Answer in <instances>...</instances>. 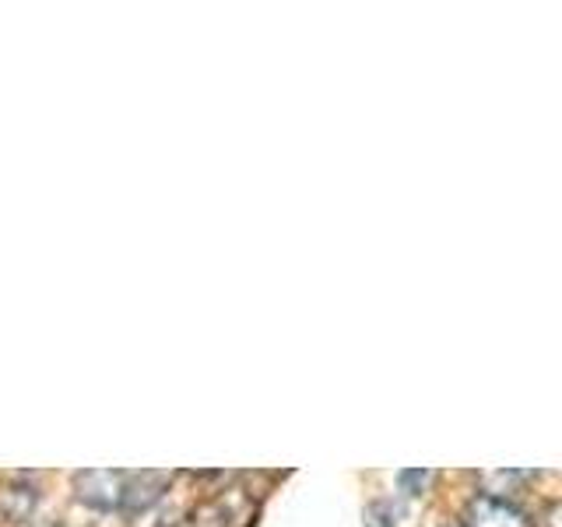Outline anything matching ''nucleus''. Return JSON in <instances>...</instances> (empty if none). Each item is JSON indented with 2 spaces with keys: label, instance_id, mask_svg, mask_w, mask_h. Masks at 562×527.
Instances as JSON below:
<instances>
[{
  "label": "nucleus",
  "instance_id": "obj_6",
  "mask_svg": "<svg viewBox=\"0 0 562 527\" xmlns=\"http://www.w3.org/2000/svg\"><path fill=\"white\" fill-rule=\"evenodd\" d=\"M397 520H401V503H394V500L369 503L366 514H362V524L366 527H397Z\"/></svg>",
  "mask_w": 562,
  "mask_h": 527
},
{
  "label": "nucleus",
  "instance_id": "obj_1",
  "mask_svg": "<svg viewBox=\"0 0 562 527\" xmlns=\"http://www.w3.org/2000/svg\"><path fill=\"white\" fill-rule=\"evenodd\" d=\"M169 489V474L166 471H127V482H123V500H120V514L123 517H137L151 509L162 492Z\"/></svg>",
  "mask_w": 562,
  "mask_h": 527
},
{
  "label": "nucleus",
  "instance_id": "obj_4",
  "mask_svg": "<svg viewBox=\"0 0 562 527\" xmlns=\"http://www.w3.org/2000/svg\"><path fill=\"white\" fill-rule=\"evenodd\" d=\"M35 503H40V489L25 474L0 479V520L4 524H29V517L35 514Z\"/></svg>",
  "mask_w": 562,
  "mask_h": 527
},
{
  "label": "nucleus",
  "instance_id": "obj_3",
  "mask_svg": "<svg viewBox=\"0 0 562 527\" xmlns=\"http://www.w3.org/2000/svg\"><path fill=\"white\" fill-rule=\"evenodd\" d=\"M464 527H531L527 514L509 500L499 496H474L464 509Z\"/></svg>",
  "mask_w": 562,
  "mask_h": 527
},
{
  "label": "nucleus",
  "instance_id": "obj_8",
  "mask_svg": "<svg viewBox=\"0 0 562 527\" xmlns=\"http://www.w3.org/2000/svg\"><path fill=\"white\" fill-rule=\"evenodd\" d=\"M40 527H57V524H40Z\"/></svg>",
  "mask_w": 562,
  "mask_h": 527
},
{
  "label": "nucleus",
  "instance_id": "obj_5",
  "mask_svg": "<svg viewBox=\"0 0 562 527\" xmlns=\"http://www.w3.org/2000/svg\"><path fill=\"white\" fill-rule=\"evenodd\" d=\"M250 520V506L243 503V496H222L215 503H207L201 509H193L190 527H243Z\"/></svg>",
  "mask_w": 562,
  "mask_h": 527
},
{
  "label": "nucleus",
  "instance_id": "obj_7",
  "mask_svg": "<svg viewBox=\"0 0 562 527\" xmlns=\"http://www.w3.org/2000/svg\"><path fill=\"white\" fill-rule=\"evenodd\" d=\"M432 482V471H401L397 474V485L408 492V496H422Z\"/></svg>",
  "mask_w": 562,
  "mask_h": 527
},
{
  "label": "nucleus",
  "instance_id": "obj_2",
  "mask_svg": "<svg viewBox=\"0 0 562 527\" xmlns=\"http://www.w3.org/2000/svg\"><path fill=\"white\" fill-rule=\"evenodd\" d=\"M123 482H127V471H78L75 474L78 500L95 509H120Z\"/></svg>",
  "mask_w": 562,
  "mask_h": 527
}]
</instances>
